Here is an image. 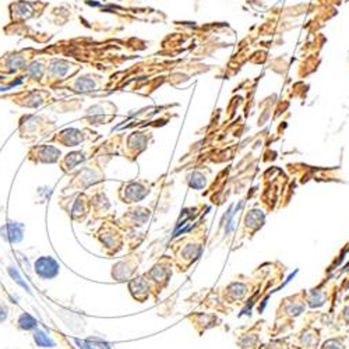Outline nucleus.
Masks as SVG:
<instances>
[{"mask_svg":"<svg viewBox=\"0 0 349 349\" xmlns=\"http://www.w3.org/2000/svg\"><path fill=\"white\" fill-rule=\"evenodd\" d=\"M149 281V285L155 289L156 293H159L168 285L169 279L172 277V268L169 259H163L159 263H156L148 272L144 274Z\"/></svg>","mask_w":349,"mask_h":349,"instance_id":"nucleus-1","label":"nucleus"},{"mask_svg":"<svg viewBox=\"0 0 349 349\" xmlns=\"http://www.w3.org/2000/svg\"><path fill=\"white\" fill-rule=\"evenodd\" d=\"M67 204L69 207H62L63 210L67 211L69 217H70L73 221H77V222H81V221L85 220V217L90 214V199L87 197V194L84 193H77L71 197H67Z\"/></svg>","mask_w":349,"mask_h":349,"instance_id":"nucleus-2","label":"nucleus"},{"mask_svg":"<svg viewBox=\"0 0 349 349\" xmlns=\"http://www.w3.org/2000/svg\"><path fill=\"white\" fill-rule=\"evenodd\" d=\"M148 193L149 188L145 186V182H130L119 190V197L123 203L131 204L142 200Z\"/></svg>","mask_w":349,"mask_h":349,"instance_id":"nucleus-3","label":"nucleus"},{"mask_svg":"<svg viewBox=\"0 0 349 349\" xmlns=\"http://www.w3.org/2000/svg\"><path fill=\"white\" fill-rule=\"evenodd\" d=\"M34 271L41 279H53L59 275L60 265L53 257L41 256L34 263Z\"/></svg>","mask_w":349,"mask_h":349,"instance_id":"nucleus-4","label":"nucleus"},{"mask_svg":"<svg viewBox=\"0 0 349 349\" xmlns=\"http://www.w3.org/2000/svg\"><path fill=\"white\" fill-rule=\"evenodd\" d=\"M60 149H58L53 145H38L34 147L28 154L30 161L37 162V163H55L60 161Z\"/></svg>","mask_w":349,"mask_h":349,"instance_id":"nucleus-5","label":"nucleus"},{"mask_svg":"<svg viewBox=\"0 0 349 349\" xmlns=\"http://www.w3.org/2000/svg\"><path fill=\"white\" fill-rule=\"evenodd\" d=\"M129 291L131 296L136 299L137 302L144 303L149 297V291H151V285L145 275H138L130 279L129 282Z\"/></svg>","mask_w":349,"mask_h":349,"instance_id":"nucleus-6","label":"nucleus"},{"mask_svg":"<svg viewBox=\"0 0 349 349\" xmlns=\"http://www.w3.org/2000/svg\"><path fill=\"white\" fill-rule=\"evenodd\" d=\"M98 239L102 243V246H105L108 254H109V249H112L110 254H115L122 249V238L112 227L101 228V233L98 235Z\"/></svg>","mask_w":349,"mask_h":349,"instance_id":"nucleus-7","label":"nucleus"},{"mask_svg":"<svg viewBox=\"0 0 349 349\" xmlns=\"http://www.w3.org/2000/svg\"><path fill=\"white\" fill-rule=\"evenodd\" d=\"M24 229H26L24 224H20L16 221H7L5 227L0 228V235L9 243H19L23 240Z\"/></svg>","mask_w":349,"mask_h":349,"instance_id":"nucleus-8","label":"nucleus"},{"mask_svg":"<svg viewBox=\"0 0 349 349\" xmlns=\"http://www.w3.org/2000/svg\"><path fill=\"white\" fill-rule=\"evenodd\" d=\"M149 218V210L142 207L131 208L130 211L124 214L122 221H126L124 228H137L144 225Z\"/></svg>","mask_w":349,"mask_h":349,"instance_id":"nucleus-9","label":"nucleus"},{"mask_svg":"<svg viewBox=\"0 0 349 349\" xmlns=\"http://www.w3.org/2000/svg\"><path fill=\"white\" fill-rule=\"evenodd\" d=\"M85 138H87V136H85L84 131L78 129H66L55 137V140L62 142L65 147H76L78 144L85 141Z\"/></svg>","mask_w":349,"mask_h":349,"instance_id":"nucleus-10","label":"nucleus"},{"mask_svg":"<svg viewBox=\"0 0 349 349\" xmlns=\"http://www.w3.org/2000/svg\"><path fill=\"white\" fill-rule=\"evenodd\" d=\"M133 256H130L126 260L119 261L116 265H113L112 270V277L117 281H126L130 275H133V272L136 271V268L138 267V263L136 264V261L131 259Z\"/></svg>","mask_w":349,"mask_h":349,"instance_id":"nucleus-11","label":"nucleus"},{"mask_svg":"<svg viewBox=\"0 0 349 349\" xmlns=\"http://www.w3.org/2000/svg\"><path fill=\"white\" fill-rule=\"evenodd\" d=\"M87 159V155L85 152H81V151H74V152H70L60 161V165H62V169L65 172H70L71 169L76 168L78 163H81L83 161Z\"/></svg>","mask_w":349,"mask_h":349,"instance_id":"nucleus-12","label":"nucleus"},{"mask_svg":"<svg viewBox=\"0 0 349 349\" xmlns=\"http://www.w3.org/2000/svg\"><path fill=\"white\" fill-rule=\"evenodd\" d=\"M17 328L19 330H23V331H30V330H35L37 328V325H38V323L35 321V318H33V317L30 316L28 313H23L21 316L19 317V320H17Z\"/></svg>","mask_w":349,"mask_h":349,"instance_id":"nucleus-13","label":"nucleus"},{"mask_svg":"<svg viewBox=\"0 0 349 349\" xmlns=\"http://www.w3.org/2000/svg\"><path fill=\"white\" fill-rule=\"evenodd\" d=\"M264 222V214L261 211H257V210H253L250 213L247 214L246 217V224L247 227L253 228V229H259Z\"/></svg>","mask_w":349,"mask_h":349,"instance_id":"nucleus-14","label":"nucleus"},{"mask_svg":"<svg viewBox=\"0 0 349 349\" xmlns=\"http://www.w3.org/2000/svg\"><path fill=\"white\" fill-rule=\"evenodd\" d=\"M188 182H189V186L193 189H197V190H200V189H203L204 186H206V176L203 173H200V172H193V173H190L188 176Z\"/></svg>","mask_w":349,"mask_h":349,"instance_id":"nucleus-15","label":"nucleus"},{"mask_svg":"<svg viewBox=\"0 0 349 349\" xmlns=\"http://www.w3.org/2000/svg\"><path fill=\"white\" fill-rule=\"evenodd\" d=\"M33 336L34 341H35V343H37L38 346H42V348H52V346H55V342H53L52 339L41 330L34 331Z\"/></svg>","mask_w":349,"mask_h":349,"instance_id":"nucleus-16","label":"nucleus"},{"mask_svg":"<svg viewBox=\"0 0 349 349\" xmlns=\"http://www.w3.org/2000/svg\"><path fill=\"white\" fill-rule=\"evenodd\" d=\"M7 316H9V307H7V304L5 303V300L0 299V323L6 321Z\"/></svg>","mask_w":349,"mask_h":349,"instance_id":"nucleus-17","label":"nucleus"},{"mask_svg":"<svg viewBox=\"0 0 349 349\" xmlns=\"http://www.w3.org/2000/svg\"><path fill=\"white\" fill-rule=\"evenodd\" d=\"M88 343H91V349H109V346L106 345L102 341H98V339H88Z\"/></svg>","mask_w":349,"mask_h":349,"instance_id":"nucleus-18","label":"nucleus"}]
</instances>
